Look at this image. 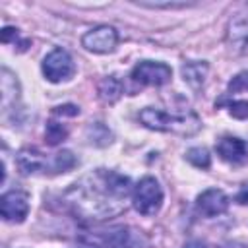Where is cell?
<instances>
[{
	"label": "cell",
	"mask_w": 248,
	"mask_h": 248,
	"mask_svg": "<svg viewBox=\"0 0 248 248\" xmlns=\"http://www.w3.org/2000/svg\"><path fill=\"white\" fill-rule=\"evenodd\" d=\"M128 194L130 180L126 176L99 169L72 186L68 192V202L76 207L78 213L103 219L120 213Z\"/></svg>",
	"instance_id": "cell-1"
},
{
	"label": "cell",
	"mask_w": 248,
	"mask_h": 248,
	"mask_svg": "<svg viewBox=\"0 0 248 248\" xmlns=\"http://www.w3.org/2000/svg\"><path fill=\"white\" fill-rule=\"evenodd\" d=\"M140 120L143 126L159 132H170L178 136H192L202 128L200 118L194 112H180V114H170L159 108H143L140 112Z\"/></svg>",
	"instance_id": "cell-2"
},
{
	"label": "cell",
	"mask_w": 248,
	"mask_h": 248,
	"mask_svg": "<svg viewBox=\"0 0 248 248\" xmlns=\"http://www.w3.org/2000/svg\"><path fill=\"white\" fill-rule=\"evenodd\" d=\"M76 165V157L72 151H58L52 157L39 153L37 149H23L17 153V167L23 174L37 172H66Z\"/></svg>",
	"instance_id": "cell-3"
},
{
	"label": "cell",
	"mask_w": 248,
	"mask_h": 248,
	"mask_svg": "<svg viewBox=\"0 0 248 248\" xmlns=\"http://www.w3.org/2000/svg\"><path fill=\"white\" fill-rule=\"evenodd\" d=\"M134 209L141 215H155L163 203V190L153 176H143L134 188Z\"/></svg>",
	"instance_id": "cell-4"
},
{
	"label": "cell",
	"mask_w": 248,
	"mask_h": 248,
	"mask_svg": "<svg viewBox=\"0 0 248 248\" xmlns=\"http://www.w3.org/2000/svg\"><path fill=\"white\" fill-rule=\"evenodd\" d=\"M76 72V66H74V60L72 56L64 50V48H54L50 50L45 60H43V74L48 81L52 83H58V81H66L74 76Z\"/></svg>",
	"instance_id": "cell-5"
},
{
	"label": "cell",
	"mask_w": 248,
	"mask_h": 248,
	"mask_svg": "<svg viewBox=\"0 0 248 248\" xmlns=\"http://www.w3.org/2000/svg\"><path fill=\"white\" fill-rule=\"evenodd\" d=\"M170 76H172V70L167 64L151 62V60H143L136 64L132 70V79L140 85H163L170 79Z\"/></svg>",
	"instance_id": "cell-6"
},
{
	"label": "cell",
	"mask_w": 248,
	"mask_h": 248,
	"mask_svg": "<svg viewBox=\"0 0 248 248\" xmlns=\"http://www.w3.org/2000/svg\"><path fill=\"white\" fill-rule=\"evenodd\" d=\"M89 242L99 248H138V236L134 234V231L124 227L93 232Z\"/></svg>",
	"instance_id": "cell-7"
},
{
	"label": "cell",
	"mask_w": 248,
	"mask_h": 248,
	"mask_svg": "<svg viewBox=\"0 0 248 248\" xmlns=\"http://www.w3.org/2000/svg\"><path fill=\"white\" fill-rule=\"evenodd\" d=\"M83 46L91 52H99V54H105V52H110L114 50L116 43H118V35L114 31V27L110 25H99L91 31H87L81 39Z\"/></svg>",
	"instance_id": "cell-8"
},
{
	"label": "cell",
	"mask_w": 248,
	"mask_h": 248,
	"mask_svg": "<svg viewBox=\"0 0 248 248\" xmlns=\"http://www.w3.org/2000/svg\"><path fill=\"white\" fill-rule=\"evenodd\" d=\"M0 213L6 221H12V223H21L27 213H29V198L25 192H19V190H12V192H6L0 200Z\"/></svg>",
	"instance_id": "cell-9"
},
{
	"label": "cell",
	"mask_w": 248,
	"mask_h": 248,
	"mask_svg": "<svg viewBox=\"0 0 248 248\" xmlns=\"http://www.w3.org/2000/svg\"><path fill=\"white\" fill-rule=\"evenodd\" d=\"M196 207L205 217L221 215V213H225L229 209V196L219 188H209V190H205L203 194L198 196Z\"/></svg>",
	"instance_id": "cell-10"
},
{
	"label": "cell",
	"mask_w": 248,
	"mask_h": 248,
	"mask_svg": "<svg viewBox=\"0 0 248 248\" xmlns=\"http://www.w3.org/2000/svg\"><path fill=\"white\" fill-rule=\"evenodd\" d=\"M217 153L223 161L238 165L242 161L248 159V145L240 140V138H232V136H225L219 140L217 143Z\"/></svg>",
	"instance_id": "cell-11"
},
{
	"label": "cell",
	"mask_w": 248,
	"mask_h": 248,
	"mask_svg": "<svg viewBox=\"0 0 248 248\" xmlns=\"http://www.w3.org/2000/svg\"><path fill=\"white\" fill-rule=\"evenodd\" d=\"M205 72H207V64L205 62H190L182 68V74H184V79L188 83H192L194 87L200 85L205 78Z\"/></svg>",
	"instance_id": "cell-12"
},
{
	"label": "cell",
	"mask_w": 248,
	"mask_h": 248,
	"mask_svg": "<svg viewBox=\"0 0 248 248\" xmlns=\"http://www.w3.org/2000/svg\"><path fill=\"white\" fill-rule=\"evenodd\" d=\"M99 93H101V97H103L105 101L114 103V101L120 97V93H122L120 81H118L116 78H107V79H103L101 85H99Z\"/></svg>",
	"instance_id": "cell-13"
},
{
	"label": "cell",
	"mask_w": 248,
	"mask_h": 248,
	"mask_svg": "<svg viewBox=\"0 0 248 248\" xmlns=\"http://www.w3.org/2000/svg\"><path fill=\"white\" fill-rule=\"evenodd\" d=\"M186 159L194 167H198V169H207L209 167V153H207L205 147H192V149H188Z\"/></svg>",
	"instance_id": "cell-14"
},
{
	"label": "cell",
	"mask_w": 248,
	"mask_h": 248,
	"mask_svg": "<svg viewBox=\"0 0 248 248\" xmlns=\"http://www.w3.org/2000/svg\"><path fill=\"white\" fill-rule=\"evenodd\" d=\"M66 136H68L66 128H64V126H60L58 122H48V124H46V132H45V138H46V141H48L50 145H56V143H60V141H62Z\"/></svg>",
	"instance_id": "cell-15"
},
{
	"label": "cell",
	"mask_w": 248,
	"mask_h": 248,
	"mask_svg": "<svg viewBox=\"0 0 248 248\" xmlns=\"http://www.w3.org/2000/svg\"><path fill=\"white\" fill-rule=\"evenodd\" d=\"M229 112L238 120L248 118V101H231L229 103Z\"/></svg>",
	"instance_id": "cell-16"
},
{
	"label": "cell",
	"mask_w": 248,
	"mask_h": 248,
	"mask_svg": "<svg viewBox=\"0 0 248 248\" xmlns=\"http://www.w3.org/2000/svg\"><path fill=\"white\" fill-rule=\"evenodd\" d=\"M229 91L236 93V91H248V72H240L236 74L231 83H229Z\"/></svg>",
	"instance_id": "cell-17"
},
{
	"label": "cell",
	"mask_w": 248,
	"mask_h": 248,
	"mask_svg": "<svg viewBox=\"0 0 248 248\" xmlns=\"http://www.w3.org/2000/svg\"><path fill=\"white\" fill-rule=\"evenodd\" d=\"M78 112H79V108L74 107V105H64V107H56L54 108V114H70V116H76Z\"/></svg>",
	"instance_id": "cell-18"
},
{
	"label": "cell",
	"mask_w": 248,
	"mask_h": 248,
	"mask_svg": "<svg viewBox=\"0 0 248 248\" xmlns=\"http://www.w3.org/2000/svg\"><path fill=\"white\" fill-rule=\"evenodd\" d=\"M240 203H248V188H244L240 194H238V198H236Z\"/></svg>",
	"instance_id": "cell-19"
},
{
	"label": "cell",
	"mask_w": 248,
	"mask_h": 248,
	"mask_svg": "<svg viewBox=\"0 0 248 248\" xmlns=\"http://www.w3.org/2000/svg\"><path fill=\"white\" fill-rule=\"evenodd\" d=\"M184 248H207L203 242H200V240H192V242H188Z\"/></svg>",
	"instance_id": "cell-20"
}]
</instances>
